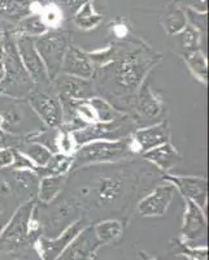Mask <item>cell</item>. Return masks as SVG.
I'll return each mask as SVG.
<instances>
[{
  "label": "cell",
  "mask_w": 209,
  "mask_h": 260,
  "mask_svg": "<svg viewBox=\"0 0 209 260\" xmlns=\"http://www.w3.org/2000/svg\"><path fill=\"white\" fill-rule=\"evenodd\" d=\"M159 173L150 162L136 159L81 167L69 172L61 195L89 221L92 212L125 210L160 178Z\"/></svg>",
  "instance_id": "cell-1"
},
{
  "label": "cell",
  "mask_w": 209,
  "mask_h": 260,
  "mask_svg": "<svg viewBox=\"0 0 209 260\" xmlns=\"http://www.w3.org/2000/svg\"><path fill=\"white\" fill-rule=\"evenodd\" d=\"M160 56L143 47H130L124 55L95 69L92 82L97 96L130 116L136 94Z\"/></svg>",
  "instance_id": "cell-2"
},
{
  "label": "cell",
  "mask_w": 209,
  "mask_h": 260,
  "mask_svg": "<svg viewBox=\"0 0 209 260\" xmlns=\"http://www.w3.org/2000/svg\"><path fill=\"white\" fill-rule=\"evenodd\" d=\"M139 155L141 154L131 136L117 141H94L77 148L73 154L72 171L81 167L134 160Z\"/></svg>",
  "instance_id": "cell-3"
},
{
  "label": "cell",
  "mask_w": 209,
  "mask_h": 260,
  "mask_svg": "<svg viewBox=\"0 0 209 260\" xmlns=\"http://www.w3.org/2000/svg\"><path fill=\"white\" fill-rule=\"evenodd\" d=\"M0 129L21 139H29L47 127L24 98L0 94Z\"/></svg>",
  "instance_id": "cell-4"
},
{
  "label": "cell",
  "mask_w": 209,
  "mask_h": 260,
  "mask_svg": "<svg viewBox=\"0 0 209 260\" xmlns=\"http://www.w3.org/2000/svg\"><path fill=\"white\" fill-rule=\"evenodd\" d=\"M42 225L37 212V199L21 203L0 234V250L15 251L39 238Z\"/></svg>",
  "instance_id": "cell-5"
},
{
  "label": "cell",
  "mask_w": 209,
  "mask_h": 260,
  "mask_svg": "<svg viewBox=\"0 0 209 260\" xmlns=\"http://www.w3.org/2000/svg\"><path fill=\"white\" fill-rule=\"evenodd\" d=\"M2 46L4 50V68L3 78L0 81V94L25 99L36 85L21 62L16 47L15 34L11 30L3 32Z\"/></svg>",
  "instance_id": "cell-6"
},
{
  "label": "cell",
  "mask_w": 209,
  "mask_h": 260,
  "mask_svg": "<svg viewBox=\"0 0 209 260\" xmlns=\"http://www.w3.org/2000/svg\"><path fill=\"white\" fill-rule=\"evenodd\" d=\"M138 129L133 117L126 113L118 116L109 122H95L72 132L76 147L94 142V141H117L126 138Z\"/></svg>",
  "instance_id": "cell-7"
},
{
  "label": "cell",
  "mask_w": 209,
  "mask_h": 260,
  "mask_svg": "<svg viewBox=\"0 0 209 260\" xmlns=\"http://www.w3.org/2000/svg\"><path fill=\"white\" fill-rule=\"evenodd\" d=\"M34 46L45 64L48 78L52 82L61 72L65 53L71 46L69 34L59 30L47 31L43 36L34 38Z\"/></svg>",
  "instance_id": "cell-8"
},
{
  "label": "cell",
  "mask_w": 209,
  "mask_h": 260,
  "mask_svg": "<svg viewBox=\"0 0 209 260\" xmlns=\"http://www.w3.org/2000/svg\"><path fill=\"white\" fill-rule=\"evenodd\" d=\"M46 127L57 129L62 125V107L52 86H36L25 98Z\"/></svg>",
  "instance_id": "cell-9"
},
{
  "label": "cell",
  "mask_w": 209,
  "mask_h": 260,
  "mask_svg": "<svg viewBox=\"0 0 209 260\" xmlns=\"http://www.w3.org/2000/svg\"><path fill=\"white\" fill-rule=\"evenodd\" d=\"M136 126L143 127L165 120V104L162 98L151 89L150 85H142L130 113Z\"/></svg>",
  "instance_id": "cell-10"
},
{
  "label": "cell",
  "mask_w": 209,
  "mask_h": 260,
  "mask_svg": "<svg viewBox=\"0 0 209 260\" xmlns=\"http://www.w3.org/2000/svg\"><path fill=\"white\" fill-rule=\"evenodd\" d=\"M16 47L21 62L26 69L27 74L36 86H50L51 81L48 78L46 67L39 56L38 51L34 46V38L25 36H15Z\"/></svg>",
  "instance_id": "cell-11"
},
{
  "label": "cell",
  "mask_w": 209,
  "mask_h": 260,
  "mask_svg": "<svg viewBox=\"0 0 209 260\" xmlns=\"http://www.w3.org/2000/svg\"><path fill=\"white\" fill-rule=\"evenodd\" d=\"M2 173L6 180L7 187L11 190L20 203L37 199L41 178L37 176L36 172L29 169L7 168L3 169Z\"/></svg>",
  "instance_id": "cell-12"
},
{
  "label": "cell",
  "mask_w": 209,
  "mask_h": 260,
  "mask_svg": "<svg viewBox=\"0 0 209 260\" xmlns=\"http://www.w3.org/2000/svg\"><path fill=\"white\" fill-rule=\"evenodd\" d=\"M53 91L56 92L59 99H68V101H85L97 96L96 90L92 80L74 77L69 74L60 73L55 80L51 82Z\"/></svg>",
  "instance_id": "cell-13"
},
{
  "label": "cell",
  "mask_w": 209,
  "mask_h": 260,
  "mask_svg": "<svg viewBox=\"0 0 209 260\" xmlns=\"http://www.w3.org/2000/svg\"><path fill=\"white\" fill-rule=\"evenodd\" d=\"M161 180L171 183L176 187V190H178L182 194L183 198L196 203L205 212L206 202H208V182H206L205 177L164 175Z\"/></svg>",
  "instance_id": "cell-14"
},
{
  "label": "cell",
  "mask_w": 209,
  "mask_h": 260,
  "mask_svg": "<svg viewBox=\"0 0 209 260\" xmlns=\"http://www.w3.org/2000/svg\"><path fill=\"white\" fill-rule=\"evenodd\" d=\"M176 192L177 190L171 183H160L138 202L136 210L145 217L165 215L170 203L173 202Z\"/></svg>",
  "instance_id": "cell-15"
},
{
  "label": "cell",
  "mask_w": 209,
  "mask_h": 260,
  "mask_svg": "<svg viewBox=\"0 0 209 260\" xmlns=\"http://www.w3.org/2000/svg\"><path fill=\"white\" fill-rule=\"evenodd\" d=\"M89 225V221L86 219H80L77 220L76 222H73L72 225H69L65 231H62L61 233L57 237H53V238H47V237H43L38 238V246H39V252H41V256L43 260H55L65 248L68 247L69 243L76 238L81 232L85 229L86 226Z\"/></svg>",
  "instance_id": "cell-16"
},
{
  "label": "cell",
  "mask_w": 209,
  "mask_h": 260,
  "mask_svg": "<svg viewBox=\"0 0 209 260\" xmlns=\"http://www.w3.org/2000/svg\"><path fill=\"white\" fill-rule=\"evenodd\" d=\"M101 245L94 225L89 224L55 260H91Z\"/></svg>",
  "instance_id": "cell-17"
},
{
  "label": "cell",
  "mask_w": 209,
  "mask_h": 260,
  "mask_svg": "<svg viewBox=\"0 0 209 260\" xmlns=\"http://www.w3.org/2000/svg\"><path fill=\"white\" fill-rule=\"evenodd\" d=\"M134 143L138 148L139 154H145L152 148L161 146L170 141V127L166 120L148 125V126L138 127L131 134Z\"/></svg>",
  "instance_id": "cell-18"
},
{
  "label": "cell",
  "mask_w": 209,
  "mask_h": 260,
  "mask_svg": "<svg viewBox=\"0 0 209 260\" xmlns=\"http://www.w3.org/2000/svg\"><path fill=\"white\" fill-rule=\"evenodd\" d=\"M95 69L96 68H95V64L90 56V53L85 52L77 46L71 45L66 50V53H65L60 73L85 78V80H92Z\"/></svg>",
  "instance_id": "cell-19"
},
{
  "label": "cell",
  "mask_w": 209,
  "mask_h": 260,
  "mask_svg": "<svg viewBox=\"0 0 209 260\" xmlns=\"http://www.w3.org/2000/svg\"><path fill=\"white\" fill-rule=\"evenodd\" d=\"M141 156L142 159L150 162L151 166L156 167L161 172H169L182 159L178 150L171 145L170 141L147 151L145 154H142Z\"/></svg>",
  "instance_id": "cell-20"
},
{
  "label": "cell",
  "mask_w": 209,
  "mask_h": 260,
  "mask_svg": "<svg viewBox=\"0 0 209 260\" xmlns=\"http://www.w3.org/2000/svg\"><path fill=\"white\" fill-rule=\"evenodd\" d=\"M186 210L183 216L182 233L186 238L195 240L199 237H203L206 231L205 213L196 203L192 201L185 199Z\"/></svg>",
  "instance_id": "cell-21"
},
{
  "label": "cell",
  "mask_w": 209,
  "mask_h": 260,
  "mask_svg": "<svg viewBox=\"0 0 209 260\" xmlns=\"http://www.w3.org/2000/svg\"><path fill=\"white\" fill-rule=\"evenodd\" d=\"M69 175V173H68ZM68 175H57L42 177L39 181L37 202L39 204H50L59 197L65 189Z\"/></svg>",
  "instance_id": "cell-22"
},
{
  "label": "cell",
  "mask_w": 209,
  "mask_h": 260,
  "mask_svg": "<svg viewBox=\"0 0 209 260\" xmlns=\"http://www.w3.org/2000/svg\"><path fill=\"white\" fill-rule=\"evenodd\" d=\"M31 15V0H0V20L18 24Z\"/></svg>",
  "instance_id": "cell-23"
},
{
  "label": "cell",
  "mask_w": 209,
  "mask_h": 260,
  "mask_svg": "<svg viewBox=\"0 0 209 260\" xmlns=\"http://www.w3.org/2000/svg\"><path fill=\"white\" fill-rule=\"evenodd\" d=\"M17 150L22 152L25 156L29 157L30 161L36 167L47 166L53 156V152L50 148L37 142V141H32V139H24L17 147Z\"/></svg>",
  "instance_id": "cell-24"
},
{
  "label": "cell",
  "mask_w": 209,
  "mask_h": 260,
  "mask_svg": "<svg viewBox=\"0 0 209 260\" xmlns=\"http://www.w3.org/2000/svg\"><path fill=\"white\" fill-rule=\"evenodd\" d=\"M72 167H73V155L53 154L47 166L37 167L36 173L39 178L47 176L68 175L72 171Z\"/></svg>",
  "instance_id": "cell-25"
},
{
  "label": "cell",
  "mask_w": 209,
  "mask_h": 260,
  "mask_svg": "<svg viewBox=\"0 0 209 260\" xmlns=\"http://www.w3.org/2000/svg\"><path fill=\"white\" fill-rule=\"evenodd\" d=\"M48 31V27L46 26L45 21L39 15H30L26 18L18 22L15 31H12L15 36H25L37 38V37L43 36Z\"/></svg>",
  "instance_id": "cell-26"
},
{
  "label": "cell",
  "mask_w": 209,
  "mask_h": 260,
  "mask_svg": "<svg viewBox=\"0 0 209 260\" xmlns=\"http://www.w3.org/2000/svg\"><path fill=\"white\" fill-rule=\"evenodd\" d=\"M182 56L195 77L200 80L203 83H206V81H208L206 80L208 78V62H206L205 55L199 48H196V50L187 51L186 53H183Z\"/></svg>",
  "instance_id": "cell-27"
},
{
  "label": "cell",
  "mask_w": 209,
  "mask_h": 260,
  "mask_svg": "<svg viewBox=\"0 0 209 260\" xmlns=\"http://www.w3.org/2000/svg\"><path fill=\"white\" fill-rule=\"evenodd\" d=\"M20 204L18 199L11 192L8 187H6V190L0 194V234L4 231V228L7 226Z\"/></svg>",
  "instance_id": "cell-28"
},
{
  "label": "cell",
  "mask_w": 209,
  "mask_h": 260,
  "mask_svg": "<svg viewBox=\"0 0 209 260\" xmlns=\"http://www.w3.org/2000/svg\"><path fill=\"white\" fill-rule=\"evenodd\" d=\"M95 233L101 243H108L116 240L122 233V224L118 220H104L94 225Z\"/></svg>",
  "instance_id": "cell-29"
},
{
  "label": "cell",
  "mask_w": 209,
  "mask_h": 260,
  "mask_svg": "<svg viewBox=\"0 0 209 260\" xmlns=\"http://www.w3.org/2000/svg\"><path fill=\"white\" fill-rule=\"evenodd\" d=\"M100 21V16L94 13V11L91 9V6L87 4L85 8L81 11V13L76 17L77 25L83 29H91L95 25H97V22Z\"/></svg>",
  "instance_id": "cell-30"
},
{
  "label": "cell",
  "mask_w": 209,
  "mask_h": 260,
  "mask_svg": "<svg viewBox=\"0 0 209 260\" xmlns=\"http://www.w3.org/2000/svg\"><path fill=\"white\" fill-rule=\"evenodd\" d=\"M186 26V18L182 12H174L169 15L168 20H166V29H168L169 34H177L181 30L185 29Z\"/></svg>",
  "instance_id": "cell-31"
},
{
  "label": "cell",
  "mask_w": 209,
  "mask_h": 260,
  "mask_svg": "<svg viewBox=\"0 0 209 260\" xmlns=\"http://www.w3.org/2000/svg\"><path fill=\"white\" fill-rule=\"evenodd\" d=\"M199 43V34L194 27H186L182 34V46L187 48V51L196 50Z\"/></svg>",
  "instance_id": "cell-32"
},
{
  "label": "cell",
  "mask_w": 209,
  "mask_h": 260,
  "mask_svg": "<svg viewBox=\"0 0 209 260\" xmlns=\"http://www.w3.org/2000/svg\"><path fill=\"white\" fill-rule=\"evenodd\" d=\"M11 168L13 169H29V171L36 172L37 167L30 161V159L27 156H25L22 152L15 148V152H13V162Z\"/></svg>",
  "instance_id": "cell-33"
},
{
  "label": "cell",
  "mask_w": 209,
  "mask_h": 260,
  "mask_svg": "<svg viewBox=\"0 0 209 260\" xmlns=\"http://www.w3.org/2000/svg\"><path fill=\"white\" fill-rule=\"evenodd\" d=\"M24 139L13 137L0 129V148H17Z\"/></svg>",
  "instance_id": "cell-34"
},
{
  "label": "cell",
  "mask_w": 209,
  "mask_h": 260,
  "mask_svg": "<svg viewBox=\"0 0 209 260\" xmlns=\"http://www.w3.org/2000/svg\"><path fill=\"white\" fill-rule=\"evenodd\" d=\"M15 148H0V171L11 168L13 162Z\"/></svg>",
  "instance_id": "cell-35"
},
{
  "label": "cell",
  "mask_w": 209,
  "mask_h": 260,
  "mask_svg": "<svg viewBox=\"0 0 209 260\" xmlns=\"http://www.w3.org/2000/svg\"><path fill=\"white\" fill-rule=\"evenodd\" d=\"M3 68H4V50L2 43H0V72H3Z\"/></svg>",
  "instance_id": "cell-36"
},
{
  "label": "cell",
  "mask_w": 209,
  "mask_h": 260,
  "mask_svg": "<svg viewBox=\"0 0 209 260\" xmlns=\"http://www.w3.org/2000/svg\"><path fill=\"white\" fill-rule=\"evenodd\" d=\"M7 185H6V180H4V176L3 173H2V171H0V194L6 190Z\"/></svg>",
  "instance_id": "cell-37"
},
{
  "label": "cell",
  "mask_w": 209,
  "mask_h": 260,
  "mask_svg": "<svg viewBox=\"0 0 209 260\" xmlns=\"http://www.w3.org/2000/svg\"><path fill=\"white\" fill-rule=\"evenodd\" d=\"M2 78H3V72H0V81H2Z\"/></svg>",
  "instance_id": "cell-38"
}]
</instances>
